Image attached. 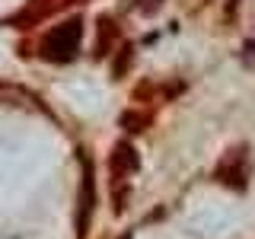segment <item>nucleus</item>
<instances>
[{"mask_svg":"<svg viewBox=\"0 0 255 239\" xmlns=\"http://www.w3.org/2000/svg\"><path fill=\"white\" fill-rule=\"evenodd\" d=\"M80 38H83V22L80 19H67L58 29L48 32V38L42 42V58L54 61V64H67L77 58L80 51Z\"/></svg>","mask_w":255,"mask_h":239,"instance_id":"nucleus-1","label":"nucleus"},{"mask_svg":"<svg viewBox=\"0 0 255 239\" xmlns=\"http://www.w3.org/2000/svg\"><path fill=\"white\" fill-rule=\"evenodd\" d=\"M140 159L137 153H134V147L128 140L115 143V150H112V159H109V169H112V185H115V191L122 188V182H128L134 172H137Z\"/></svg>","mask_w":255,"mask_h":239,"instance_id":"nucleus-3","label":"nucleus"},{"mask_svg":"<svg viewBox=\"0 0 255 239\" xmlns=\"http://www.w3.org/2000/svg\"><path fill=\"white\" fill-rule=\"evenodd\" d=\"M217 179L223 185H233L236 191L246 188V182H249V156H246V147H239V150H233V153H227L220 159Z\"/></svg>","mask_w":255,"mask_h":239,"instance_id":"nucleus-2","label":"nucleus"},{"mask_svg":"<svg viewBox=\"0 0 255 239\" xmlns=\"http://www.w3.org/2000/svg\"><path fill=\"white\" fill-rule=\"evenodd\" d=\"M159 3H163V0H143V10H156Z\"/></svg>","mask_w":255,"mask_h":239,"instance_id":"nucleus-5","label":"nucleus"},{"mask_svg":"<svg viewBox=\"0 0 255 239\" xmlns=\"http://www.w3.org/2000/svg\"><path fill=\"white\" fill-rule=\"evenodd\" d=\"M96 211V182H93V163L83 156V195H80V217H77V239L86 236L90 217Z\"/></svg>","mask_w":255,"mask_h":239,"instance_id":"nucleus-4","label":"nucleus"},{"mask_svg":"<svg viewBox=\"0 0 255 239\" xmlns=\"http://www.w3.org/2000/svg\"><path fill=\"white\" fill-rule=\"evenodd\" d=\"M125 239H131V236H125Z\"/></svg>","mask_w":255,"mask_h":239,"instance_id":"nucleus-6","label":"nucleus"}]
</instances>
